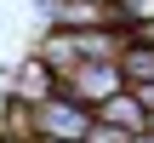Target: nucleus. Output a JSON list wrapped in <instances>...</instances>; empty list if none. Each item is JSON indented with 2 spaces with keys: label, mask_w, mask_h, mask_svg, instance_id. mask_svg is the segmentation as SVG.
I'll list each match as a JSON object with an SVG mask.
<instances>
[{
  "label": "nucleus",
  "mask_w": 154,
  "mask_h": 143,
  "mask_svg": "<svg viewBox=\"0 0 154 143\" xmlns=\"http://www.w3.org/2000/svg\"><path fill=\"white\" fill-rule=\"evenodd\" d=\"M34 143H63V138H34Z\"/></svg>",
  "instance_id": "nucleus-8"
},
{
  "label": "nucleus",
  "mask_w": 154,
  "mask_h": 143,
  "mask_svg": "<svg viewBox=\"0 0 154 143\" xmlns=\"http://www.w3.org/2000/svg\"><path fill=\"white\" fill-rule=\"evenodd\" d=\"M86 143H131V132H120V126H109V120H91Z\"/></svg>",
  "instance_id": "nucleus-6"
},
{
  "label": "nucleus",
  "mask_w": 154,
  "mask_h": 143,
  "mask_svg": "<svg viewBox=\"0 0 154 143\" xmlns=\"http://www.w3.org/2000/svg\"><path fill=\"white\" fill-rule=\"evenodd\" d=\"M131 143H154V132H137V138H131Z\"/></svg>",
  "instance_id": "nucleus-7"
},
{
  "label": "nucleus",
  "mask_w": 154,
  "mask_h": 143,
  "mask_svg": "<svg viewBox=\"0 0 154 143\" xmlns=\"http://www.w3.org/2000/svg\"><path fill=\"white\" fill-rule=\"evenodd\" d=\"M120 75H126V86H154V46L126 40V52H120Z\"/></svg>",
  "instance_id": "nucleus-4"
},
{
  "label": "nucleus",
  "mask_w": 154,
  "mask_h": 143,
  "mask_svg": "<svg viewBox=\"0 0 154 143\" xmlns=\"http://www.w3.org/2000/svg\"><path fill=\"white\" fill-rule=\"evenodd\" d=\"M91 120H97V109H91V103H80V97H69V92H51V97H40V103H34V126H40V138L86 143Z\"/></svg>",
  "instance_id": "nucleus-1"
},
{
  "label": "nucleus",
  "mask_w": 154,
  "mask_h": 143,
  "mask_svg": "<svg viewBox=\"0 0 154 143\" xmlns=\"http://www.w3.org/2000/svg\"><path fill=\"white\" fill-rule=\"evenodd\" d=\"M149 132H154V115H149Z\"/></svg>",
  "instance_id": "nucleus-9"
},
{
  "label": "nucleus",
  "mask_w": 154,
  "mask_h": 143,
  "mask_svg": "<svg viewBox=\"0 0 154 143\" xmlns=\"http://www.w3.org/2000/svg\"><path fill=\"white\" fill-rule=\"evenodd\" d=\"M97 120H109V126H120V132H149V109H143V97L126 86V92H114V97H103L97 103Z\"/></svg>",
  "instance_id": "nucleus-3"
},
{
  "label": "nucleus",
  "mask_w": 154,
  "mask_h": 143,
  "mask_svg": "<svg viewBox=\"0 0 154 143\" xmlns=\"http://www.w3.org/2000/svg\"><path fill=\"white\" fill-rule=\"evenodd\" d=\"M103 6H109V0H103Z\"/></svg>",
  "instance_id": "nucleus-10"
},
{
  "label": "nucleus",
  "mask_w": 154,
  "mask_h": 143,
  "mask_svg": "<svg viewBox=\"0 0 154 143\" xmlns=\"http://www.w3.org/2000/svg\"><path fill=\"white\" fill-rule=\"evenodd\" d=\"M109 17H114V29L126 34L131 23H154V0H109Z\"/></svg>",
  "instance_id": "nucleus-5"
},
{
  "label": "nucleus",
  "mask_w": 154,
  "mask_h": 143,
  "mask_svg": "<svg viewBox=\"0 0 154 143\" xmlns=\"http://www.w3.org/2000/svg\"><path fill=\"white\" fill-rule=\"evenodd\" d=\"M63 92L97 109L103 97H114V92H126V75H120V57H86V63H80L74 75H63Z\"/></svg>",
  "instance_id": "nucleus-2"
}]
</instances>
